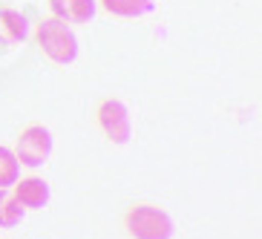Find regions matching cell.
Returning a JSON list of instances; mask_svg holds the SVG:
<instances>
[{"mask_svg":"<svg viewBox=\"0 0 262 239\" xmlns=\"http://www.w3.org/2000/svg\"><path fill=\"white\" fill-rule=\"evenodd\" d=\"M35 44L52 63H72L78 58V35L70 24H63L58 17H47L40 20L35 29Z\"/></svg>","mask_w":262,"mask_h":239,"instance_id":"1","label":"cell"},{"mask_svg":"<svg viewBox=\"0 0 262 239\" xmlns=\"http://www.w3.org/2000/svg\"><path fill=\"white\" fill-rule=\"evenodd\" d=\"M124 228L133 239H173V216L156 205H136L124 216Z\"/></svg>","mask_w":262,"mask_h":239,"instance_id":"2","label":"cell"},{"mask_svg":"<svg viewBox=\"0 0 262 239\" xmlns=\"http://www.w3.org/2000/svg\"><path fill=\"white\" fill-rule=\"evenodd\" d=\"M52 147H55L52 130L43 127V124H29V127L20 130L15 147H12V153H15V159L20 162V167L38 170V167H43V164L49 162Z\"/></svg>","mask_w":262,"mask_h":239,"instance_id":"3","label":"cell"},{"mask_svg":"<svg viewBox=\"0 0 262 239\" xmlns=\"http://www.w3.org/2000/svg\"><path fill=\"white\" fill-rule=\"evenodd\" d=\"M98 127L101 133L107 136L113 144H127V141L133 139V121H130V110H127V104L118 98H104L98 107Z\"/></svg>","mask_w":262,"mask_h":239,"instance_id":"4","label":"cell"},{"mask_svg":"<svg viewBox=\"0 0 262 239\" xmlns=\"http://www.w3.org/2000/svg\"><path fill=\"white\" fill-rule=\"evenodd\" d=\"M12 196L17 199V205L24 210H40L49 205V182L40 176H26V179H17L15 185L9 187Z\"/></svg>","mask_w":262,"mask_h":239,"instance_id":"5","label":"cell"},{"mask_svg":"<svg viewBox=\"0 0 262 239\" xmlns=\"http://www.w3.org/2000/svg\"><path fill=\"white\" fill-rule=\"evenodd\" d=\"M52 17L63 24H90L98 12V0H49Z\"/></svg>","mask_w":262,"mask_h":239,"instance_id":"6","label":"cell"},{"mask_svg":"<svg viewBox=\"0 0 262 239\" xmlns=\"http://www.w3.org/2000/svg\"><path fill=\"white\" fill-rule=\"evenodd\" d=\"M156 6V0H101V9L113 17H141Z\"/></svg>","mask_w":262,"mask_h":239,"instance_id":"7","label":"cell"},{"mask_svg":"<svg viewBox=\"0 0 262 239\" xmlns=\"http://www.w3.org/2000/svg\"><path fill=\"white\" fill-rule=\"evenodd\" d=\"M0 26L6 29V35L12 40H26L29 38V24H26V15L17 12L12 6H3L0 9Z\"/></svg>","mask_w":262,"mask_h":239,"instance_id":"8","label":"cell"},{"mask_svg":"<svg viewBox=\"0 0 262 239\" xmlns=\"http://www.w3.org/2000/svg\"><path fill=\"white\" fill-rule=\"evenodd\" d=\"M26 210L17 205V199L12 196L9 187H0V228H17L24 222Z\"/></svg>","mask_w":262,"mask_h":239,"instance_id":"9","label":"cell"},{"mask_svg":"<svg viewBox=\"0 0 262 239\" xmlns=\"http://www.w3.org/2000/svg\"><path fill=\"white\" fill-rule=\"evenodd\" d=\"M20 179V162L15 159L12 147L0 144V187H12Z\"/></svg>","mask_w":262,"mask_h":239,"instance_id":"10","label":"cell"}]
</instances>
